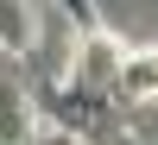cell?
Segmentation results:
<instances>
[{"instance_id":"cell-1","label":"cell","mask_w":158,"mask_h":145,"mask_svg":"<svg viewBox=\"0 0 158 145\" xmlns=\"http://www.w3.org/2000/svg\"><path fill=\"white\" fill-rule=\"evenodd\" d=\"M38 101H32V88H19V82H0V145H38Z\"/></svg>"},{"instance_id":"cell-2","label":"cell","mask_w":158,"mask_h":145,"mask_svg":"<svg viewBox=\"0 0 158 145\" xmlns=\"http://www.w3.org/2000/svg\"><path fill=\"white\" fill-rule=\"evenodd\" d=\"M114 95L120 101H158V44L120 50V63H114Z\"/></svg>"},{"instance_id":"cell-3","label":"cell","mask_w":158,"mask_h":145,"mask_svg":"<svg viewBox=\"0 0 158 145\" xmlns=\"http://www.w3.org/2000/svg\"><path fill=\"white\" fill-rule=\"evenodd\" d=\"M38 6L32 0H0V50L6 57H32L38 50Z\"/></svg>"},{"instance_id":"cell-4","label":"cell","mask_w":158,"mask_h":145,"mask_svg":"<svg viewBox=\"0 0 158 145\" xmlns=\"http://www.w3.org/2000/svg\"><path fill=\"white\" fill-rule=\"evenodd\" d=\"M38 145H89V139H76V133H63V126H44V133H38Z\"/></svg>"}]
</instances>
